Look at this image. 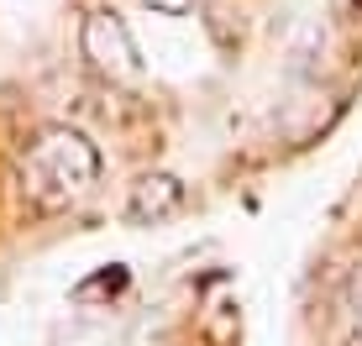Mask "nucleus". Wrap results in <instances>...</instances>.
Wrapping results in <instances>:
<instances>
[{
	"label": "nucleus",
	"mask_w": 362,
	"mask_h": 346,
	"mask_svg": "<svg viewBox=\"0 0 362 346\" xmlns=\"http://www.w3.org/2000/svg\"><path fill=\"white\" fill-rule=\"evenodd\" d=\"M100 184V153L84 131L47 126L21 153V194L37 215H64Z\"/></svg>",
	"instance_id": "nucleus-1"
},
{
	"label": "nucleus",
	"mask_w": 362,
	"mask_h": 346,
	"mask_svg": "<svg viewBox=\"0 0 362 346\" xmlns=\"http://www.w3.org/2000/svg\"><path fill=\"white\" fill-rule=\"evenodd\" d=\"M79 53L105 84H142V47H136L132 27L116 16V11H90L79 21Z\"/></svg>",
	"instance_id": "nucleus-2"
},
{
	"label": "nucleus",
	"mask_w": 362,
	"mask_h": 346,
	"mask_svg": "<svg viewBox=\"0 0 362 346\" xmlns=\"http://www.w3.org/2000/svg\"><path fill=\"white\" fill-rule=\"evenodd\" d=\"M184 205H189L184 179H173V173H142L127 194V220L132 226H158V220H173Z\"/></svg>",
	"instance_id": "nucleus-3"
},
{
	"label": "nucleus",
	"mask_w": 362,
	"mask_h": 346,
	"mask_svg": "<svg viewBox=\"0 0 362 346\" xmlns=\"http://www.w3.org/2000/svg\"><path fill=\"white\" fill-rule=\"evenodd\" d=\"M142 6L158 16H184V11H194V0H142Z\"/></svg>",
	"instance_id": "nucleus-4"
},
{
	"label": "nucleus",
	"mask_w": 362,
	"mask_h": 346,
	"mask_svg": "<svg viewBox=\"0 0 362 346\" xmlns=\"http://www.w3.org/2000/svg\"><path fill=\"white\" fill-rule=\"evenodd\" d=\"M357 346H362V320H357Z\"/></svg>",
	"instance_id": "nucleus-5"
}]
</instances>
